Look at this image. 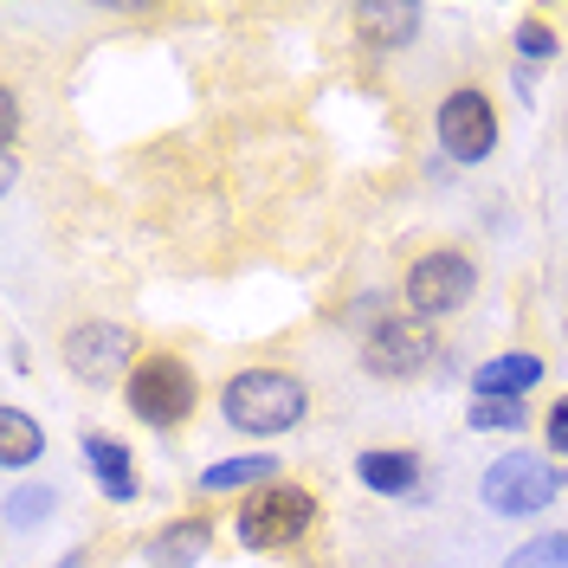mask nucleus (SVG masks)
<instances>
[{
    "label": "nucleus",
    "mask_w": 568,
    "mask_h": 568,
    "mask_svg": "<svg viewBox=\"0 0 568 568\" xmlns=\"http://www.w3.org/2000/svg\"><path fill=\"white\" fill-rule=\"evenodd\" d=\"M220 420L246 439H278V433L311 420V388L291 368H240L220 388Z\"/></svg>",
    "instance_id": "nucleus-1"
},
{
    "label": "nucleus",
    "mask_w": 568,
    "mask_h": 568,
    "mask_svg": "<svg viewBox=\"0 0 568 568\" xmlns=\"http://www.w3.org/2000/svg\"><path fill=\"white\" fill-rule=\"evenodd\" d=\"M123 407H130L142 426H155V433H175V426L201 407V382H194V368H187L181 355L155 349V355H142L136 375L123 382Z\"/></svg>",
    "instance_id": "nucleus-2"
},
{
    "label": "nucleus",
    "mask_w": 568,
    "mask_h": 568,
    "mask_svg": "<svg viewBox=\"0 0 568 568\" xmlns=\"http://www.w3.org/2000/svg\"><path fill=\"white\" fill-rule=\"evenodd\" d=\"M400 297H407V317H420V323L453 317V311H465V304L478 297V258L465 246L420 252V258L407 265V278H400Z\"/></svg>",
    "instance_id": "nucleus-3"
},
{
    "label": "nucleus",
    "mask_w": 568,
    "mask_h": 568,
    "mask_svg": "<svg viewBox=\"0 0 568 568\" xmlns=\"http://www.w3.org/2000/svg\"><path fill=\"white\" fill-rule=\"evenodd\" d=\"M59 355H65L71 382H84V388H110V382H130L142 362V343L130 323H110V317H91V323H71L65 343H59Z\"/></svg>",
    "instance_id": "nucleus-4"
},
{
    "label": "nucleus",
    "mask_w": 568,
    "mask_h": 568,
    "mask_svg": "<svg viewBox=\"0 0 568 568\" xmlns=\"http://www.w3.org/2000/svg\"><path fill=\"white\" fill-rule=\"evenodd\" d=\"M562 491V471L556 459H542V453H504V459L485 465V478H478V497H485V510L497 517H536V510H549Z\"/></svg>",
    "instance_id": "nucleus-5"
},
{
    "label": "nucleus",
    "mask_w": 568,
    "mask_h": 568,
    "mask_svg": "<svg viewBox=\"0 0 568 568\" xmlns=\"http://www.w3.org/2000/svg\"><path fill=\"white\" fill-rule=\"evenodd\" d=\"M311 524H317V497L304 491V485H265V491H252L240 504L233 536L246 549H291V542L311 536Z\"/></svg>",
    "instance_id": "nucleus-6"
},
{
    "label": "nucleus",
    "mask_w": 568,
    "mask_h": 568,
    "mask_svg": "<svg viewBox=\"0 0 568 568\" xmlns=\"http://www.w3.org/2000/svg\"><path fill=\"white\" fill-rule=\"evenodd\" d=\"M433 323L407 317V311H394V317H375L368 323V336H362V368L375 375V382H414L433 368Z\"/></svg>",
    "instance_id": "nucleus-7"
},
{
    "label": "nucleus",
    "mask_w": 568,
    "mask_h": 568,
    "mask_svg": "<svg viewBox=\"0 0 568 568\" xmlns=\"http://www.w3.org/2000/svg\"><path fill=\"white\" fill-rule=\"evenodd\" d=\"M433 130H439V149H446L459 169H478V162L497 149V110H491V98H485L478 84H459V91L439 98Z\"/></svg>",
    "instance_id": "nucleus-8"
},
{
    "label": "nucleus",
    "mask_w": 568,
    "mask_h": 568,
    "mask_svg": "<svg viewBox=\"0 0 568 568\" xmlns=\"http://www.w3.org/2000/svg\"><path fill=\"white\" fill-rule=\"evenodd\" d=\"M420 7L414 0H362L355 7V33L368 52H400V45H414L420 39Z\"/></svg>",
    "instance_id": "nucleus-9"
},
{
    "label": "nucleus",
    "mask_w": 568,
    "mask_h": 568,
    "mask_svg": "<svg viewBox=\"0 0 568 568\" xmlns=\"http://www.w3.org/2000/svg\"><path fill=\"white\" fill-rule=\"evenodd\" d=\"M207 549H213L207 510H187V517L162 524V530L142 542V562H149V568H194L201 556H207Z\"/></svg>",
    "instance_id": "nucleus-10"
},
{
    "label": "nucleus",
    "mask_w": 568,
    "mask_h": 568,
    "mask_svg": "<svg viewBox=\"0 0 568 568\" xmlns=\"http://www.w3.org/2000/svg\"><path fill=\"white\" fill-rule=\"evenodd\" d=\"M536 382H542V355H530V349H504L471 368V394L478 400H524Z\"/></svg>",
    "instance_id": "nucleus-11"
},
{
    "label": "nucleus",
    "mask_w": 568,
    "mask_h": 568,
    "mask_svg": "<svg viewBox=\"0 0 568 568\" xmlns=\"http://www.w3.org/2000/svg\"><path fill=\"white\" fill-rule=\"evenodd\" d=\"M84 471L98 478V491L110 504H130L136 497V459H130V446L116 433H84Z\"/></svg>",
    "instance_id": "nucleus-12"
},
{
    "label": "nucleus",
    "mask_w": 568,
    "mask_h": 568,
    "mask_svg": "<svg viewBox=\"0 0 568 568\" xmlns=\"http://www.w3.org/2000/svg\"><path fill=\"white\" fill-rule=\"evenodd\" d=\"M355 478L375 497H407V491H420V453H407V446H368V453H355Z\"/></svg>",
    "instance_id": "nucleus-13"
},
{
    "label": "nucleus",
    "mask_w": 568,
    "mask_h": 568,
    "mask_svg": "<svg viewBox=\"0 0 568 568\" xmlns=\"http://www.w3.org/2000/svg\"><path fill=\"white\" fill-rule=\"evenodd\" d=\"M265 485H278V459L272 453H240V459H220L201 471V491H265Z\"/></svg>",
    "instance_id": "nucleus-14"
},
{
    "label": "nucleus",
    "mask_w": 568,
    "mask_h": 568,
    "mask_svg": "<svg viewBox=\"0 0 568 568\" xmlns=\"http://www.w3.org/2000/svg\"><path fill=\"white\" fill-rule=\"evenodd\" d=\"M33 459H45V426L27 407H0V465L7 471H27Z\"/></svg>",
    "instance_id": "nucleus-15"
},
{
    "label": "nucleus",
    "mask_w": 568,
    "mask_h": 568,
    "mask_svg": "<svg viewBox=\"0 0 568 568\" xmlns=\"http://www.w3.org/2000/svg\"><path fill=\"white\" fill-rule=\"evenodd\" d=\"M504 568H568V536L562 530H542L530 542H517L510 549V562Z\"/></svg>",
    "instance_id": "nucleus-16"
},
{
    "label": "nucleus",
    "mask_w": 568,
    "mask_h": 568,
    "mask_svg": "<svg viewBox=\"0 0 568 568\" xmlns=\"http://www.w3.org/2000/svg\"><path fill=\"white\" fill-rule=\"evenodd\" d=\"M524 420H530V407H524V400H471V414H465L471 433H517Z\"/></svg>",
    "instance_id": "nucleus-17"
},
{
    "label": "nucleus",
    "mask_w": 568,
    "mask_h": 568,
    "mask_svg": "<svg viewBox=\"0 0 568 568\" xmlns=\"http://www.w3.org/2000/svg\"><path fill=\"white\" fill-rule=\"evenodd\" d=\"M510 45H517V59H524V65H549V59L562 52V39H556V27H542V20H517V33H510Z\"/></svg>",
    "instance_id": "nucleus-18"
},
{
    "label": "nucleus",
    "mask_w": 568,
    "mask_h": 568,
    "mask_svg": "<svg viewBox=\"0 0 568 568\" xmlns=\"http://www.w3.org/2000/svg\"><path fill=\"white\" fill-rule=\"evenodd\" d=\"M59 510V491L45 485V491H7V524L13 530H27V524H39V517H52Z\"/></svg>",
    "instance_id": "nucleus-19"
},
{
    "label": "nucleus",
    "mask_w": 568,
    "mask_h": 568,
    "mask_svg": "<svg viewBox=\"0 0 568 568\" xmlns=\"http://www.w3.org/2000/svg\"><path fill=\"white\" fill-rule=\"evenodd\" d=\"M13 142H20V98H13V91H0V149L13 155Z\"/></svg>",
    "instance_id": "nucleus-20"
},
{
    "label": "nucleus",
    "mask_w": 568,
    "mask_h": 568,
    "mask_svg": "<svg viewBox=\"0 0 568 568\" xmlns=\"http://www.w3.org/2000/svg\"><path fill=\"white\" fill-rule=\"evenodd\" d=\"M542 433H549V453H562L568 459V394L549 407V420H542Z\"/></svg>",
    "instance_id": "nucleus-21"
}]
</instances>
